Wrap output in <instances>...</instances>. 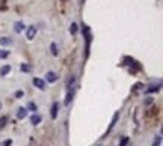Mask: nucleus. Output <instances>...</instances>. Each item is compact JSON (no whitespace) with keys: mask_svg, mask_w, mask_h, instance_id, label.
<instances>
[{"mask_svg":"<svg viewBox=\"0 0 163 146\" xmlns=\"http://www.w3.org/2000/svg\"><path fill=\"white\" fill-rule=\"evenodd\" d=\"M73 83H74V77H71V79L68 80V87H71V86H73Z\"/></svg>","mask_w":163,"mask_h":146,"instance_id":"obj_25","label":"nucleus"},{"mask_svg":"<svg viewBox=\"0 0 163 146\" xmlns=\"http://www.w3.org/2000/svg\"><path fill=\"white\" fill-rule=\"evenodd\" d=\"M9 54H11V51H8V50H0V59H8L9 57Z\"/></svg>","mask_w":163,"mask_h":146,"instance_id":"obj_18","label":"nucleus"},{"mask_svg":"<svg viewBox=\"0 0 163 146\" xmlns=\"http://www.w3.org/2000/svg\"><path fill=\"white\" fill-rule=\"evenodd\" d=\"M0 107H2V104H0Z\"/></svg>","mask_w":163,"mask_h":146,"instance_id":"obj_27","label":"nucleus"},{"mask_svg":"<svg viewBox=\"0 0 163 146\" xmlns=\"http://www.w3.org/2000/svg\"><path fill=\"white\" fill-rule=\"evenodd\" d=\"M12 145V140L11 139H8V140H5L3 143H2V146H11Z\"/></svg>","mask_w":163,"mask_h":146,"instance_id":"obj_23","label":"nucleus"},{"mask_svg":"<svg viewBox=\"0 0 163 146\" xmlns=\"http://www.w3.org/2000/svg\"><path fill=\"white\" fill-rule=\"evenodd\" d=\"M58 79H59L58 74H56V72H53V71H49L47 74H45V80H47L49 83H56Z\"/></svg>","mask_w":163,"mask_h":146,"instance_id":"obj_4","label":"nucleus"},{"mask_svg":"<svg viewBox=\"0 0 163 146\" xmlns=\"http://www.w3.org/2000/svg\"><path fill=\"white\" fill-rule=\"evenodd\" d=\"M41 120H42V117H41V114H38V113H33V114L30 116V124H32V125H38Z\"/></svg>","mask_w":163,"mask_h":146,"instance_id":"obj_8","label":"nucleus"},{"mask_svg":"<svg viewBox=\"0 0 163 146\" xmlns=\"http://www.w3.org/2000/svg\"><path fill=\"white\" fill-rule=\"evenodd\" d=\"M23 96H24V92L23 90H17L15 92V98H23Z\"/></svg>","mask_w":163,"mask_h":146,"instance_id":"obj_22","label":"nucleus"},{"mask_svg":"<svg viewBox=\"0 0 163 146\" xmlns=\"http://www.w3.org/2000/svg\"><path fill=\"white\" fill-rule=\"evenodd\" d=\"M9 72H11V65H3L2 68H0V76H2V77L8 76Z\"/></svg>","mask_w":163,"mask_h":146,"instance_id":"obj_11","label":"nucleus"},{"mask_svg":"<svg viewBox=\"0 0 163 146\" xmlns=\"http://www.w3.org/2000/svg\"><path fill=\"white\" fill-rule=\"evenodd\" d=\"M50 50H52V54H53V56H59V51H58V45H56L55 42H52V45H50Z\"/></svg>","mask_w":163,"mask_h":146,"instance_id":"obj_15","label":"nucleus"},{"mask_svg":"<svg viewBox=\"0 0 163 146\" xmlns=\"http://www.w3.org/2000/svg\"><path fill=\"white\" fill-rule=\"evenodd\" d=\"M118 119H119V112H115V114H113V117H112V122H110V125H109V128H107V131H106V134H104V137L115 128V125L118 124Z\"/></svg>","mask_w":163,"mask_h":146,"instance_id":"obj_2","label":"nucleus"},{"mask_svg":"<svg viewBox=\"0 0 163 146\" xmlns=\"http://www.w3.org/2000/svg\"><path fill=\"white\" fill-rule=\"evenodd\" d=\"M20 69H21L23 72H30V71H32V65H29V63H21V65H20Z\"/></svg>","mask_w":163,"mask_h":146,"instance_id":"obj_13","label":"nucleus"},{"mask_svg":"<svg viewBox=\"0 0 163 146\" xmlns=\"http://www.w3.org/2000/svg\"><path fill=\"white\" fill-rule=\"evenodd\" d=\"M73 98H74V90H73V89H69L68 93H66V96H65L63 104H65V106H69V104H71V101H73Z\"/></svg>","mask_w":163,"mask_h":146,"instance_id":"obj_6","label":"nucleus"},{"mask_svg":"<svg viewBox=\"0 0 163 146\" xmlns=\"http://www.w3.org/2000/svg\"><path fill=\"white\" fill-rule=\"evenodd\" d=\"M145 104H147V106L153 104V98H145Z\"/></svg>","mask_w":163,"mask_h":146,"instance_id":"obj_26","label":"nucleus"},{"mask_svg":"<svg viewBox=\"0 0 163 146\" xmlns=\"http://www.w3.org/2000/svg\"><path fill=\"white\" fill-rule=\"evenodd\" d=\"M141 87H142V84H141V83H136V84L133 86V92H136L137 89H141Z\"/></svg>","mask_w":163,"mask_h":146,"instance_id":"obj_24","label":"nucleus"},{"mask_svg":"<svg viewBox=\"0 0 163 146\" xmlns=\"http://www.w3.org/2000/svg\"><path fill=\"white\" fill-rule=\"evenodd\" d=\"M24 27H26V26H24V23H23V21H17V23L14 24V32H15V33H21Z\"/></svg>","mask_w":163,"mask_h":146,"instance_id":"obj_9","label":"nucleus"},{"mask_svg":"<svg viewBox=\"0 0 163 146\" xmlns=\"http://www.w3.org/2000/svg\"><path fill=\"white\" fill-rule=\"evenodd\" d=\"M6 122H8V117H6V116H2V117H0V130L5 128Z\"/></svg>","mask_w":163,"mask_h":146,"instance_id":"obj_20","label":"nucleus"},{"mask_svg":"<svg viewBox=\"0 0 163 146\" xmlns=\"http://www.w3.org/2000/svg\"><path fill=\"white\" fill-rule=\"evenodd\" d=\"M26 109H27V112H33V113H35V112L38 110V106H36L35 103H29Z\"/></svg>","mask_w":163,"mask_h":146,"instance_id":"obj_16","label":"nucleus"},{"mask_svg":"<svg viewBox=\"0 0 163 146\" xmlns=\"http://www.w3.org/2000/svg\"><path fill=\"white\" fill-rule=\"evenodd\" d=\"M160 87H162V84L159 83V84H153V86H150L147 90H145V93H154V92H159L160 90Z\"/></svg>","mask_w":163,"mask_h":146,"instance_id":"obj_12","label":"nucleus"},{"mask_svg":"<svg viewBox=\"0 0 163 146\" xmlns=\"http://www.w3.org/2000/svg\"><path fill=\"white\" fill-rule=\"evenodd\" d=\"M128 142H130V139H128V137H122V139H121V142H119V146H127V145H128Z\"/></svg>","mask_w":163,"mask_h":146,"instance_id":"obj_21","label":"nucleus"},{"mask_svg":"<svg viewBox=\"0 0 163 146\" xmlns=\"http://www.w3.org/2000/svg\"><path fill=\"white\" fill-rule=\"evenodd\" d=\"M32 83H33V86H35V87H38L39 90H45V89H47V84H45V81H44L42 79L35 77V79L32 80Z\"/></svg>","mask_w":163,"mask_h":146,"instance_id":"obj_3","label":"nucleus"},{"mask_svg":"<svg viewBox=\"0 0 163 146\" xmlns=\"http://www.w3.org/2000/svg\"><path fill=\"white\" fill-rule=\"evenodd\" d=\"M77 23H71V26H69V33H71V35H76L77 33Z\"/></svg>","mask_w":163,"mask_h":146,"instance_id":"obj_17","label":"nucleus"},{"mask_svg":"<svg viewBox=\"0 0 163 146\" xmlns=\"http://www.w3.org/2000/svg\"><path fill=\"white\" fill-rule=\"evenodd\" d=\"M83 38H85V57H88L91 50V41H92V33L88 26H83Z\"/></svg>","mask_w":163,"mask_h":146,"instance_id":"obj_1","label":"nucleus"},{"mask_svg":"<svg viewBox=\"0 0 163 146\" xmlns=\"http://www.w3.org/2000/svg\"><path fill=\"white\" fill-rule=\"evenodd\" d=\"M58 112H59V103H53V106H52V113H50L52 119H56V117H58Z\"/></svg>","mask_w":163,"mask_h":146,"instance_id":"obj_10","label":"nucleus"},{"mask_svg":"<svg viewBox=\"0 0 163 146\" xmlns=\"http://www.w3.org/2000/svg\"><path fill=\"white\" fill-rule=\"evenodd\" d=\"M26 36H27L29 41L35 39V36H36V27L35 26H29L27 27V32H26Z\"/></svg>","mask_w":163,"mask_h":146,"instance_id":"obj_5","label":"nucleus"},{"mask_svg":"<svg viewBox=\"0 0 163 146\" xmlns=\"http://www.w3.org/2000/svg\"><path fill=\"white\" fill-rule=\"evenodd\" d=\"M160 143H162V136L159 134V136H156V139L153 140V145H151V146H160Z\"/></svg>","mask_w":163,"mask_h":146,"instance_id":"obj_19","label":"nucleus"},{"mask_svg":"<svg viewBox=\"0 0 163 146\" xmlns=\"http://www.w3.org/2000/svg\"><path fill=\"white\" fill-rule=\"evenodd\" d=\"M12 44V39H9V38H6V36H3V38H0V45H11Z\"/></svg>","mask_w":163,"mask_h":146,"instance_id":"obj_14","label":"nucleus"},{"mask_svg":"<svg viewBox=\"0 0 163 146\" xmlns=\"http://www.w3.org/2000/svg\"><path fill=\"white\" fill-rule=\"evenodd\" d=\"M27 116V109L26 107H18V110H17V117L18 119H24Z\"/></svg>","mask_w":163,"mask_h":146,"instance_id":"obj_7","label":"nucleus"}]
</instances>
